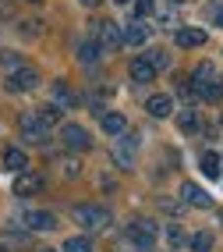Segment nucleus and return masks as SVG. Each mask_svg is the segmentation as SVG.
<instances>
[{"mask_svg": "<svg viewBox=\"0 0 223 252\" xmlns=\"http://www.w3.org/2000/svg\"><path fill=\"white\" fill-rule=\"evenodd\" d=\"M192 93L198 99H209V103H220L223 99V78L213 64H198L195 75H192Z\"/></svg>", "mask_w": 223, "mask_h": 252, "instance_id": "obj_1", "label": "nucleus"}, {"mask_svg": "<svg viewBox=\"0 0 223 252\" xmlns=\"http://www.w3.org/2000/svg\"><path fill=\"white\" fill-rule=\"evenodd\" d=\"M71 217H75L85 231H96V234L110 227V210H107V206H89V203H82V206L71 210Z\"/></svg>", "mask_w": 223, "mask_h": 252, "instance_id": "obj_2", "label": "nucleus"}, {"mask_svg": "<svg viewBox=\"0 0 223 252\" xmlns=\"http://www.w3.org/2000/svg\"><path fill=\"white\" fill-rule=\"evenodd\" d=\"M156 234H160L156 220H131L128 231H124V238L139 249V252H149L152 245H156Z\"/></svg>", "mask_w": 223, "mask_h": 252, "instance_id": "obj_3", "label": "nucleus"}, {"mask_svg": "<svg viewBox=\"0 0 223 252\" xmlns=\"http://www.w3.org/2000/svg\"><path fill=\"white\" fill-rule=\"evenodd\" d=\"M92 43H99V50H121V25L103 18V22H92Z\"/></svg>", "mask_w": 223, "mask_h": 252, "instance_id": "obj_4", "label": "nucleus"}, {"mask_svg": "<svg viewBox=\"0 0 223 252\" xmlns=\"http://www.w3.org/2000/svg\"><path fill=\"white\" fill-rule=\"evenodd\" d=\"M60 142H64L67 149H75V153H85V149L92 146L89 131H85L82 125H71V121H64V125H60Z\"/></svg>", "mask_w": 223, "mask_h": 252, "instance_id": "obj_5", "label": "nucleus"}, {"mask_svg": "<svg viewBox=\"0 0 223 252\" xmlns=\"http://www.w3.org/2000/svg\"><path fill=\"white\" fill-rule=\"evenodd\" d=\"M4 86H7V93H32V89L39 86V71L36 68H18V71L7 75Z\"/></svg>", "mask_w": 223, "mask_h": 252, "instance_id": "obj_6", "label": "nucleus"}, {"mask_svg": "<svg viewBox=\"0 0 223 252\" xmlns=\"http://www.w3.org/2000/svg\"><path fill=\"white\" fill-rule=\"evenodd\" d=\"M135 153H139V139H135V135H121V139H117V146H113V163L117 167H121V171H131V167H135Z\"/></svg>", "mask_w": 223, "mask_h": 252, "instance_id": "obj_7", "label": "nucleus"}, {"mask_svg": "<svg viewBox=\"0 0 223 252\" xmlns=\"http://www.w3.org/2000/svg\"><path fill=\"white\" fill-rule=\"evenodd\" d=\"M46 135H50V128L39 121L36 114H22V139H25V142L43 146V142H46Z\"/></svg>", "mask_w": 223, "mask_h": 252, "instance_id": "obj_8", "label": "nucleus"}, {"mask_svg": "<svg viewBox=\"0 0 223 252\" xmlns=\"http://www.w3.org/2000/svg\"><path fill=\"white\" fill-rule=\"evenodd\" d=\"M181 203L195 206V210H209V206H213V195L205 192V189H198L195 181H184V185H181Z\"/></svg>", "mask_w": 223, "mask_h": 252, "instance_id": "obj_9", "label": "nucleus"}, {"mask_svg": "<svg viewBox=\"0 0 223 252\" xmlns=\"http://www.w3.org/2000/svg\"><path fill=\"white\" fill-rule=\"evenodd\" d=\"M25 227L28 231H54L57 227V217L50 210H32V213H25Z\"/></svg>", "mask_w": 223, "mask_h": 252, "instance_id": "obj_10", "label": "nucleus"}, {"mask_svg": "<svg viewBox=\"0 0 223 252\" xmlns=\"http://www.w3.org/2000/svg\"><path fill=\"white\" fill-rule=\"evenodd\" d=\"M145 39H149V25L145 22H131V25L121 29V43H128V46H145Z\"/></svg>", "mask_w": 223, "mask_h": 252, "instance_id": "obj_11", "label": "nucleus"}, {"mask_svg": "<svg viewBox=\"0 0 223 252\" xmlns=\"http://www.w3.org/2000/svg\"><path fill=\"white\" fill-rule=\"evenodd\" d=\"M149 117H156V121H163V117H170V110H174V99L163 96V93H152L149 96V103H145Z\"/></svg>", "mask_w": 223, "mask_h": 252, "instance_id": "obj_12", "label": "nucleus"}, {"mask_svg": "<svg viewBox=\"0 0 223 252\" xmlns=\"http://www.w3.org/2000/svg\"><path fill=\"white\" fill-rule=\"evenodd\" d=\"M174 43H177L181 50H195V46L205 43V32H202V29H177V32H174Z\"/></svg>", "mask_w": 223, "mask_h": 252, "instance_id": "obj_13", "label": "nucleus"}, {"mask_svg": "<svg viewBox=\"0 0 223 252\" xmlns=\"http://www.w3.org/2000/svg\"><path fill=\"white\" fill-rule=\"evenodd\" d=\"M39 189H43V178L39 174L22 171L18 178H14V195H32V192H39Z\"/></svg>", "mask_w": 223, "mask_h": 252, "instance_id": "obj_14", "label": "nucleus"}, {"mask_svg": "<svg viewBox=\"0 0 223 252\" xmlns=\"http://www.w3.org/2000/svg\"><path fill=\"white\" fill-rule=\"evenodd\" d=\"M4 167H7V171H14V174H22L25 167H28L25 149H18V146H7V149H4Z\"/></svg>", "mask_w": 223, "mask_h": 252, "instance_id": "obj_15", "label": "nucleus"}, {"mask_svg": "<svg viewBox=\"0 0 223 252\" xmlns=\"http://www.w3.org/2000/svg\"><path fill=\"white\" fill-rule=\"evenodd\" d=\"M128 75H131V82H152V78H156V71H152V64L145 57H135L131 68H128Z\"/></svg>", "mask_w": 223, "mask_h": 252, "instance_id": "obj_16", "label": "nucleus"}, {"mask_svg": "<svg viewBox=\"0 0 223 252\" xmlns=\"http://www.w3.org/2000/svg\"><path fill=\"white\" fill-rule=\"evenodd\" d=\"M124 114H117V110H107L103 114V131H107V135H124Z\"/></svg>", "mask_w": 223, "mask_h": 252, "instance_id": "obj_17", "label": "nucleus"}, {"mask_svg": "<svg viewBox=\"0 0 223 252\" xmlns=\"http://www.w3.org/2000/svg\"><path fill=\"white\" fill-rule=\"evenodd\" d=\"M198 171H202L205 178H209V181H216V178H220V153H213V149H209V153H202Z\"/></svg>", "mask_w": 223, "mask_h": 252, "instance_id": "obj_18", "label": "nucleus"}, {"mask_svg": "<svg viewBox=\"0 0 223 252\" xmlns=\"http://www.w3.org/2000/svg\"><path fill=\"white\" fill-rule=\"evenodd\" d=\"M36 117H39L46 128H57V125H60V107H57V103H43V107L36 110Z\"/></svg>", "mask_w": 223, "mask_h": 252, "instance_id": "obj_19", "label": "nucleus"}, {"mask_svg": "<svg viewBox=\"0 0 223 252\" xmlns=\"http://www.w3.org/2000/svg\"><path fill=\"white\" fill-rule=\"evenodd\" d=\"M54 96H57V107H67V110L78 103L75 89H71V86H64V82H57V86H54Z\"/></svg>", "mask_w": 223, "mask_h": 252, "instance_id": "obj_20", "label": "nucleus"}, {"mask_svg": "<svg viewBox=\"0 0 223 252\" xmlns=\"http://www.w3.org/2000/svg\"><path fill=\"white\" fill-rule=\"evenodd\" d=\"M177 128H181V131H198V114H195L192 107H181V114H177Z\"/></svg>", "mask_w": 223, "mask_h": 252, "instance_id": "obj_21", "label": "nucleus"}, {"mask_svg": "<svg viewBox=\"0 0 223 252\" xmlns=\"http://www.w3.org/2000/svg\"><path fill=\"white\" fill-rule=\"evenodd\" d=\"M64 252H92V238L89 234H75V238L64 242Z\"/></svg>", "mask_w": 223, "mask_h": 252, "instance_id": "obj_22", "label": "nucleus"}, {"mask_svg": "<svg viewBox=\"0 0 223 252\" xmlns=\"http://www.w3.org/2000/svg\"><path fill=\"white\" fill-rule=\"evenodd\" d=\"M213 242H216V238H213L209 231H198L195 238H192V249H195V252H213Z\"/></svg>", "mask_w": 223, "mask_h": 252, "instance_id": "obj_23", "label": "nucleus"}, {"mask_svg": "<svg viewBox=\"0 0 223 252\" xmlns=\"http://www.w3.org/2000/svg\"><path fill=\"white\" fill-rule=\"evenodd\" d=\"M145 61L152 64V71H167V68H170V57L163 54V50H152V54H145Z\"/></svg>", "mask_w": 223, "mask_h": 252, "instance_id": "obj_24", "label": "nucleus"}, {"mask_svg": "<svg viewBox=\"0 0 223 252\" xmlns=\"http://www.w3.org/2000/svg\"><path fill=\"white\" fill-rule=\"evenodd\" d=\"M4 245H11V249H25V245H28V234H25V231H4Z\"/></svg>", "mask_w": 223, "mask_h": 252, "instance_id": "obj_25", "label": "nucleus"}, {"mask_svg": "<svg viewBox=\"0 0 223 252\" xmlns=\"http://www.w3.org/2000/svg\"><path fill=\"white\" fill-rule=\"evenodd\" d=\"M99 54H103V50H99V43H92V39H89V43H82V50H78V57H82L85 64H92Z\"/></svg>", "mask_w": 223, "mask_h": 252, "instance_id": "obj_26", "label": "nucleus"}, {"mask_svg": "<svg viewBox=\"0 0 223 252\" xmlns=\"http://www.w3.org/2000/svg\"><path fill=\"white\" fill-rule=\"evenodd\" d=\"M0 64H4L7 75H11V71H18V68H22V57H18V54H0Z\"/></svg>", "mask_w": 223, "mask_h": 252, "instance_id": "obj_27", "label": "nucleus"}, {"mask_svg": "<svg viewBox=\"0 0 223 252\" xmlns=\"http://www.w3.org/2000/svg\"><path fill=\"white\" fill-rule=\"evenodd\" d=\"M167 242L174 245V249H181V245H184V231H181L177 224H174V227H167Z\"/></svg>", "mask_w": 223, "mask_h": 252, "instance_id": "obj_28", "label": "nucleus"}, {"mask_svg": "<svg viewBox=\"0 0 223 252\" xmlns=\"http://www.w3.org/2000/svg\"><path fill=\"white\" fill-rule=\"evenodd\" d=\"M135 11H139V18H149L156 11V0H135Z\"/></svg>", "mask_w": 223, "mask_h": 252, "instance_id": "obj_29", "label": "nucleus"}, {"mask_svg": "<svg viewBox=\"0 0 223 252\" xmlns=\"http://www.w3.org/2000/svg\"><path fill=\"white\" fill-rule=\"evenodd\" d=\"M177 96L184 99V103H188V99H195V93H192V82H177Z\"/></svg>", "mask_w": 223, "mask_h": 252, "instance_id": "obj_30", "label": "nucleus"}, {"mask_svg": "<svg viewBox=\"0 0 223 252\" xmlns=\"http://www.w3.org/2000/svg\"><path fill=\"white\" fill-rule=\"evenodd\" d=\"M64 174H67V178H78V163L67 160V163H64Z\"/></svg>", "mask_w": 223, "mask_h": 252, "instance_id": "obj_31", "label": "nucleus"}, {"mask_svg": "<svg viewBox=\"0 0 223 252\" xmlns=\"http://www.w3.org/2000/svg\"><path fill=\"white\" fill-rule=\"evenodd\" d=\"M82 4H85V7H92V4H99V0H82Z\"/></svg>", "mask_w": 223, "mask_h": 252, "instance_id": "obj_32", "label": "nucleus"}, {"mask_svg": "<svg viewBox=\"0 0 223 252\" xmlns=\"http://www.w3.org/2000/svg\"><path fill=\"white\" fill-rule=\"evenodd\" d=\"M216 22H220V25H223V11H220V14H216Z\"/></svg>", "mask_w": 223, "mask_h": 252, "instance_id": "obj_33", "label": "nucleus"}, {"mask_svg": "<svg viewBox=\"0 0 223 252\" xmlns=\"http://www.w3.org/2000/svg\"><path fill=\"white\" fill-rule=\"evenodd\" d=\"M113 4H131V0H113Z\"/></svg>", "mask_w": 223, "mask_h": 252, "instance_id": "obj_34", "label": "nucleus"}, {"mask_svg": "<svg viewBox=\"0 0 223 252\" xmlns=\"http://www.w3.org/2000/svg\"><path fill=\"white\" fill-rule=\"evenodd\" d=\"M39 252H57V249H39Z\"/></svg>", "mask_w": 223, "mask_h": 252, "instance_id": "obj_35", "label": "nucleus"}, {"mask_svg": "<svg viewBox=\"0 0 223 252\" xmlns=\"http://www.w3.org/2000/svg\"><path fill=\"white\" fill-rule=\"evenodd\" d=\"M28 4H39V0H28Z\"/></svg>", "mask_w": 223, "mask_h": 252, "instance_id": "obj_36", "label": "nucleus"}, {"mask_svg": "<svg viewBox=\"0 0 223 252\" xmlns=\"http://www.w3.org/2000/svg\"><path fill=\"white\" fill-rule=\"evenodd\" d=\"M0 252H7V249H4V245H0Z\"/></svg>", "mask_w": 223, "mask_h": 252, "instance_id": "obj_37", "label": "nucleus"}]
</instances>
